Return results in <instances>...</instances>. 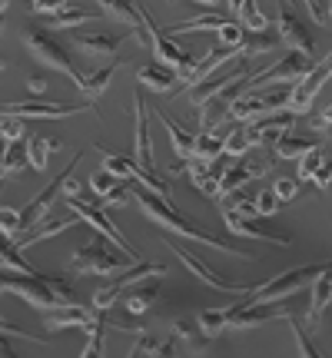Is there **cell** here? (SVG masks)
<instances>
[{
  "instance_id": "35",
  "label": "cell",
  "mask_w": 332,
  "mask_h": 358,
  "mask_svg": "<svg viewBox=\"0 0 332 358\" xmlns=\"http://www.w3.org/2000/svg\"><path fill=\"white\" fill-rule=\"evenodd\" d=\"M326 159H329V156H326V150H322L319 143H316V146H312V150H309V153L303 156V159H299L296 179H299V182H312V179H316V173L322 169V163H326Z\"/></svg>"
},
{
  "instance_id": "22",
  "label": "cell",
  "mask_w": 332,
  "mask_h": 358,
  "mask_svg": "<svg viewBox=\"0 0 332 358\" xmlns=\"http://www.w3.org/2000/svg\"><path fill=\"white\" fill-rule=\"evenodd\" d=\"M233 17H226V13H219L216 7H206L203 13H196V17H190V20H179V24L166 27V37H179V34H203V30H213V34H219V27L230 24Z\"/></svg>"
},
{
  "instance_id": "6",
  "label": "cell",
  "mask_w": 332,
  "mask_h": 358,
  "mask_svg": "<svg viewBox=\"0 0 332 358\" xmlns=\"http://www.w3.org/2000/svg\"><path fill=\"white\" fill-rule=\"evenodd\" d=\"M127 262H133V259L113 252V249L103 245L100 239L83 243L80 249H74V256H70V268H74L77 275H113V272H123ZM133 266H137V262H133Z\"/></svg>"
},
{
  "instance_id": "55",
  "label": "cell",
  "mask_w": 332,
  "mask_h": 358,
  "mask_svg": "<svg viewBox=\"0 0 332 358\" xmlns=\"http://www.w3.org/2000/svg\"><path fill=\"white\" fill-rule=\"evenodd\" d=\"M27 90H30V93H34V96H43V93H47V77H40V73H34V77H27Z\"/></svg>"
},
{
  "instance_id": "52",
  "label": "cell",
  "mask_w": 332,
  "mask_h": 358,
  "mask_svg": "<svg viewBox=\"0 0 332 358\" xmlns=\"http://www.w3.org/2000/svg\"><path fill=\"white\" fill-rule=\"evenodd\" d=\"M64 7H67L64 0H34V3H30V10L34 13H47V17H57Z\"/></svg>"
},
{
  "instance_id": "8",
  "label": "cell",
  "mask_w": 332,
  "mask_h": 358,
  "mask_svg": "<svg viewBox=\"0 0 332 358\" xmlns=\"http://www.w3.org/2000/svg\"><path fill=\"white\" fill-rule=\"evenodd\" d=\"M276 24V37L279 47H286L289 53H303L309 60H316V43H312V30L303 17H296L293 7H279V17L272 20Z\"/></svg>"
},
{
  "instance_id": "46",
  "label": "cell",
  "mask_w": 332,
  "mask_h": 358,
  "mask_svg": "<svg viewBox=\"0 0 332 358\" xmlns=\"http://www.w3.org/2000/svg\"><path fill=\"white\" fill-rule=\"evenodd\" d=\"M272 192L279 196V203H293L296 196H299V179L296 176H276L272 179Z\"/></svg>"
},
{
  "instance_id": "42",
  "label": "cell",
  "mask_w": 332,
  "mask_h": 358,
  "mask_svg": "<svg viewBox=\"0 0 332 358\" xmlns=\"http://www.w3.org/2000/svg\"><path fill=\"white\" fill-rule=\"evenodd\" d=\"M219 209H230V213H236V216L256 219L253 196H246V192H233V196H223V199H219Z\"/></svg>"
},
{
  "instance_id": "19",
  "label": "cell",
  "mask_w": 332,
  "mask_h": 358,
  "mask_svg": "<svg viewBox=\"0 0 332 358\" xmlns=\"http://www.w3.org/2000/svg\"><path fill=\"white\" fill-rule=\"evenodd\" d=\"M137 80H140V87L150 90L153 96H170V93L179 87V73L170 70V66H163V64L140 66V70H137Z\"/></svg>"
},
{
  "instance_id": "30",
  "label": "cell",
  "mask_w": 332,
  "mask_h": 358,
  "mask_svg": "<svg viewBox=\"0 0 332 358\" xmlns=\"http://www.w3.org/2000/svg\"><path fill=\"white\" fill-rule=\"evenodd\" d=\"M223 153H226V136H219L216 129H200L196 133V153H193V159L213 166V159Z\"/></svg>"
},
{
  "instance_id": "16",
  "label": "cell",
  "mask_w": 332,
  "mask_h": 358,
  "mask_svg": "<svg viewBox=\"0 0 332 358\" xmlns=\"http://www.w3.org/2000/svg\"><path fill=\"white\" fill-rule=\"evenodd\" d=\"M329 306H332V266L309 285V306H306V315H303V329L309 335H316L322 329V315H326Z\"/></svg>"
},
{
  "instance_id": "48",
  "label": "cell",
  "mask_w": 332,
  "mask_h": 358,
  "mask_svg": "<svg viewBox=\"0 0 332 358\" xmlns=\"http://www.w3.org/2000/svg\"><path fill=\"white\" fill-rule=\"evenodd\" d=\"M177 338L173 335H163V338H153L150 342V352H146V358H177Z\"/></svg>"
},
{
  "instance_id": "15",
  "label": "cell",
  "mask_w": 332,
  "mask_h": 358,
  "mask_svg": "<svg viewBox=\"0 0 332 358\" xmlns=\"http://www.w3.org/2000/svg\"><path fill=\"white\" fill-rule=\"evenodd\" d=\"M272 166H276V156H266V159H240V163L226 166L223 169V196L243 192L246 182H253V179L272 173ZM223 196H219V199H223Z\"/></svg>"
},
{
  "instance_id": "21",
  "label": "cell",
  "mask_w": 332,
  "mask_h": 358,
  "mask_svg": "<svg viewBox=\"0 0 332 358\" xmlns=\"http://www.w3.org/2000/svg\"><path fill=\"white\" fill-rule=\"evenodd\" d=\"M226 10H230V17L236 24L243 27V30H249V34H256V37L266 34L269 27H272V20L259 10V3H253V0H230Z\"/></svg>"
},
{
  "instance_id": "17",
  "label": "cell",
  "mask_w": 332,
  "mask_h": 358,
  "mask_svg": "<svg viewBox=\"0 0 332 358\" xmlns=\"http://www.w3.org/2000/svg\"><path fill=\"white\" fill-rule=\"evenodd\" d=\"M150 47H153L156 60H160L163 66H170V70H177L179 77H183V73H190L193 66H196L193 53L186 50V47H179L173 37H166L160 27H156V34H153V40H150Z\"/></svg>"
},
{
  "instance_id": "32",
  "label": "cell",
  "mask_w": 332,
  "mask_h": 358,
  "mask_svg": "<svg viewBox=\"0 0 332 358\" xmlns=\"http://www.w3.org/2000/svg\"><path fill=\"white\" fill-rule=\"evenodd\" d=\"M166 275V266H160V262H137V266L133 268H127V272H123V275H120V285H123V292H127V289H133V285H143V282H153V279H163Z\"/></svg>"
},
{
  "instance_id": "53",
  "label": "cell",
  "mask_w": 332,
  "mask_h": 358,
  "mask_svg": "<svg viewBox=\"0 0 332 358\" xmlns=\"http://www.w3.org/2000/svg\"><path fill=\"white\" fill-rule=\"evenodd\" d=\"M312 186H316V189H322V192L332 186V159H326V163H322V169L316 173V179H312Z\"/></svg>"
},
{
  "instance_id": "14",
  "label": "cell",
  "mask_w": 332,
  "mask_h": 358,
  "mask_svg": "<svg viewBox=\"0 0 332 358\" xmlns=\"http://www.w3.org/2000/svg\"><path fill=\"white\" fill-rule=\"evenodd\" d=\"M133 159L140 163L146 173H153V140H150V110L140 93L133 96Z\"/></svg>"
},
{
  "instance_id": "38",
  "label": "cell",
  "mask_w": 332,
  "mask_h": 358,
  "mask_svg": "<svg viewBox=\"0 0 332 358\" xmlns=\"http://www.w3.org/2000/svg\"><path fill=\"white\" fill-rule=\"evenodd\" d=\"M196 325L206 338H216V335L226 332V308H206L196 315Z\"/></svg>"
},
{
  "instance_id": "28",
  "label": "cell",
  "mask_w": 332,
  "mask_h": 358,
  "mask_svg": "<svg viewBox=\"0 0 332 358\" xmlns=\"http://www.w3.org/2000/svg\"><path fill=\"white\" fill-rule=\"evenodd\" d=\"M170 329H173V338H177L179 345L190 352V355H203L206 348H209V338L200 332L196 319H173V325H170Z\"/></svg>"
},
{
  "instance_id": "36",
  "label": "cell",
  "mask_w": 332,
  "mask_h": 358,
  "mask_svg": "<svg viewBox=\"0 0 332 358\" xmlns=\"http://www.w3.org/2000/svg\"><path fill=\"white\" fill-rule=\"evenodd\" d=\"M123 186H120V179L113 176V173H106V169H97V173H90V192L100 199V203H106L113 192H120Z\"/></svg>"
},
{
  "instance_id": "43",
  "label": "cell",
  "mask_w": 332,
  "mask_h": 358,
  "mask_svg": "<svg viewBox=\"0 0 332 358\" xmlns=\"http://www.w3.org/2000/svg\"><path fill=\"white\" fill-rule=\"evenodd\" d=\"M286 325H289V332H293V342H296V348H299V355L303 358H326L319 348L312 345V338H309L306 329H303V325H296V319H286Z\"/></svg>"
},
{
  "instance_id": "51",
  "label": "cell",
  "mask_w": 332,
  "mask_h": 358,
  "mask_svg": "<svg viewBox=\"0 0 332 358\" xmlns=\"http://www.w3.org/2000/svg\"><path fill=\"white\" fill-rule=\"evenodd\" d=\"M80 358H103V325L87 332V345L80 352Z\"/></svg>"
},
{
  "instance_id": "2",
  "label": "cell",
  "mask_w": 332,
  "mask_h": 358,
  "mask_svg": "<svg viewBox=\"0 0 332 358\" xmlns=\"http://www.w3.org/2000/svg\"><path fill=\"white\" fill-rule=\"evenodd\" d=\"M0 289L7 295H20L27 306L34 308H43V312H50V308H60V306H70L74 302V289H70V282L57 279V275H40V279H11V275H4L0 282Z\"/></svg>"
},
{
  "instance_id": "20",
  "label": "cell",
  "mask_w": 332,
  "mask_h": 358,
  "mask_svg": "<svg viewBox=\"0 0 332 358\" xmlns=\"http://www.w3.org/2000/svg\"><path fill=\"white\" fill-rule=\"evenodd\" d=\"M60 192H64V176H57L50 186H47V189H40L37 196H34V199L24 206V232L34 229V226H40V222L47 219V213H50L53 199H57Z\"/></svg>"
},
{
  "instance_id": "31",
  "label": "cell",
  "mask_w": 332,
  "mask_h": 358,
  "mask_svg": "<svg viewBox=\"0 0 332 358\" xmlns=\"http://www.w3.org/2000/svg\"><path fill=\"white\" fill-rule=\"evenodd\" d=\"M90 20H93V10L77 7V3H67L57 17H47V30H74V27H83Z\"/></svg>"
},
{
  "instance_id": "33",
  "label": "cell",
  "mask_w": 332,
  "mask_h": 358,
  "mask_svg": "<svg viewBox=\"0 0 332 358\" xmlns=\"http://www.w3.org/2000/svg\"><path fill=\"white\" fill-rule=\"evenodd\" d=\"M27 166H30L27 146H20V143H7V150H4V163H0V176L13 179V176H20Z\"/></svg>"
},
{
  "instance_id": "54",
  "label": "cell",
  "mask_w": 332,
  "mask_h": 358,
  "mask_svg": "<svg viewBox=\"0 0 332 358\" xmlns=\"http://www.w3.org/2000/svg\"><path fill=\"white\" fill-rule=\"evenodd\" d=\"M309 127L316 129V133H326V129H332V103L326 106V110H322L319 116H312V123H309Z\"/></svg>"
},
{
  "instance_id": "18",
  "label": "cell",
  "mask_w": 332,
  "mask_h": 358,
  "mask_svg": "<svg viewBox=\"0 0 332 358\" xmlns=\"http://www.w3.org/2000/svg\"><path fill=\"white\" fill-rule=\"evenodd\" d=\"M150 113H153L156 120L163 123L166 136H170V146H173V153H177L179 159H186V163H190L193 153H196V133H190V129H183V127L177 123V120H173V116H166L163 110H160V106H153Z\"/></svg>"
},
{
  "instance_id": "3",
  "label": "cell",
  "mask_w": 332,
  "mask_h": 358,
  "mask_svg": "<svg viewBox=\"0 0 332 358\" xmlns=\"http://www.w3.org/2000/svg\"><path fill=\"white\" fill-rule=\"evenodd\" d=\"M329 266H332V259L329 262H316V266H299V268H289V272H279V275H272V279L253 285V292H249L246 302H256V306H279V302H286L289 295L309 289Z\"/></svg>"
},
{
  "instance_id": "45",
  "label": "cell",
  "mask_w": 332,
  "mask_h": 358,
  "mask_svg": "<svg viewBox=\"0 0 332 358\" xmlns=\"http://www.w3.org/2000/svg\"><path fill=\"white\" fill-rule=\"evenodd\" d=\"M249 150H253V146H249V140H246V127H236V129L226 133V156H233V159L240 163Z\"/></svg>"
},
{
  "instance_id": "40",
  "label": "cell",
  "mask_w": 332,
  "mask_h": 358,
  "mask_svg": "<svg viewBox=\"0 0 332 358\" xmlns=\"http://www.w3.org/2000/svg\"><path fill=\"white\" fill-rule=\"evenodd\" d=\"M120 299H123V285H120V282H106V285H100V289L93 292V299H90V302H93V308L103 315V312H110Z\"/></svg>"
},
{
  "instance_id": "49",
  "label": "cell",
  "mask_w": 332,
  "mask_h": 358,
  "mask_svg": "<svg viewBox=\"0 0 332 358\" xmlns=\"http://www.w3.org/2000/svg\"><path fill=\"white\" fill-rule=\"evenodd\" d=\"M0 133H4V140L7 143H20L24 140V120H20V116H4Z\"/></svg>"
},
{
  "instance_id": "57",
  "label": "cell",
  "mask_w": 332,
  "mask_h": 358,
  "mask_svg": "<svg viewBox=\"0 0 332 358\" xmlns=\"http://www.w3.org/2000/svg\"><path fill=\"white\" fill-rule=\"evenodd\" d=\"M322 136H326V140H332V129H326V133H322Z\"/></svg>"
},
{
  "instance_id": "50",
  "label": "cell",
  "mask_w": 332,
  "mask_h": 358,
  "mask_svg": "<svg viewBox=\"0 0 332 358\" xmlns=\"http://www.w3.org/2000/svg\"><path fill=\"white\" fill-rule=\"evenodd\" d=\"M306 10H309V17H312V24H319V27H329V24H332V3H322V0H309Z\"/></svg>"
},
{
  "instance_id": "7",
  "label": "cell",
  "mask_w": 332,
  "mask_h": 358,
  "mask_svg": "<svg viewBox=\"0 0 332 358\" xmlns=\"http://www.w3.org/2000/svg\"><path fill=\"white\" fill-rule=\"evenodd\" d=\"M77 113H100L97 103H57L43 100V96H30V100L4 103V116H20V120H67Z\"/></svg>"
},
{
  "instance_id": "39",
  "label": "cell",
  "mask_w": 332,
  "mask_h": 358,
  "mask_svg": "<svg viewBox=\"0 0 332 358\" xmlns=\"http://www.w3.org/2000/svg\"><path fill=\"white\" fill-rule=\"evenodd\" d=\"M0 262H4V272H7V275H11V272H20L24 279H40V275H43L40 268H34L30 262H24V256H20L11 243H7V249H4V259H0Z\"/></svg>"
},
{
  "instance_id": "41",
  "label": "cell",
  "mask_w": 332,
  "mask_h": 358,
  "mask_svg": "<svg viewBox=\"0 0 332 358\" xmlns=\"http://www.w3.org/2000/svg\"><path fill=\"white\" fill-rule=\"evenodd\" d=\"M216 40H219V47H226V50H240V53H243V47H246V30L236 24V20H230V24L219 27Z\"/></svg>"
},
{
  "instance_id": "5",
  "label": "cell",
  "mask_w": 332,
  "mask_h": 358,
  "mask_svg": "<svg viewBox=\"0 0 332 358\" xmlns=\"http://www.w3.org/2000/svg\"><path fill=\"white\" fill-rule=\"evenodd\" d=\"M67 206H70V213L80 219V222H87L90 229L100 232V239H106V243H113L120 252H127L133 262H143L140 249L130 243L123 232L116 229V222L110 216H106V206L103 203H90V199H83V196H77V199H67Z\"/></svg>"
},
{
  "instance_id": "47",
  "label": "cell",
  "mask_w": 332,
  "mask_h": 358,
  "mask_svg": "<svg viewBox=\"0 0 332 358\" xmlns=\"http://www.w3.org/2000/svg\"><path fill=\"white\" fill-rule=\"evenodd\" d=\"M279 47V37H256L253 43L243 47V60H253V57H263V53H272Z\"/></svg>"
},
{
  "instance_id": "44",
  "label": "cell",
  "mask_w": 332,
  "mask_h": 358,
  "mask_svg": "<svg viewBox=\"0 0 332 358\" xmlns=\"http://www.w3.org/2000/svg\"><path fill=\"white\" fill-rule=\"evenodd\" d=\"M253 206H256V216H276V213L282 209L279 196L272 192V186H269V189H256Z\"/></svg>"
},
{
  "instance_id": "56",
  "label": "cell",
  "mask_w": 332,
  "mask_h": 358,
  "mask_svg": "<svg viewBox=\"0 0 332 358\" xmlns=\"http://www.w3.org/2000/svg\"><path fill=\"white\" fill-rule=\"evenodd\" d=\"M0 358H20V355H17V352L11 348V342H7V338L0 342Z\"/></svg>"
},
{
  "instance_id": "12",
  "label": "cell",
  "mask_w": 332,
  "mask_h": 358,
  "mask_svg": "<svg viewBox=\"0 0 332 358\" xmlns=\"http://www.w3.org/2000/svg\"><path fill=\"white\" fill-rule=\"evenodd\" d=\"M40 322H43L47 332H64V329H83V332H93V329H100L103 325L97 308H83V306H77V302L43 312Z\"/></svg>"
},
{
  "instance_id": "1",
  "label": "cell",
  "mask_w": 332,
  "mask_h": 358,
  "mask_svg": "<svg viewBox=\"0 0 332 358\" xmlns=\"http://www.w3.org/2000/svg\"><path fill=\"white\" fill-rule=\"evenodd\" d=\"M133 203L140 206V213L153 222L156 229L173 232V236H179V239H190V243H200V245H206V249L219 252V256L246 259V262H253V259H256L253 252H243V249H236L233 243H226V239L213 236L209 229H203V226H200V222H193L186 213H177V209L166 203V199L153 196V192H146L143 186H137V189H133Z\"/></svg>"
},
{
  "instance_id": "27",
  "label": "cell",
  "mask_w": 332,
  "mask_h": 358,
  "mask_svg": "<svg viewBox=\"0 0 332 358\" xmlns=\"http://www.w3.org/2000/svg\"><path fill=\"white\" fill-rule=\"evenodd\" d=\"M116 66H120V60L100 66V70H93V73H83L77 90L87 96V103H97V106H100V96L110 90V83H113V77H116Z\"/></svg>"
},
{
  "instance_id": "26",
  "label": "cell",
  "mask_w": 332,
  "mask_h": 358,
  "mask_svg": "<svg viewBox=\"0 0 332 358\" xmlns=\"http://www.w3.org/2000/svg\"><path fill=\"white\" fill-rule=\"evenodd\" d=\"M160 292H163L160 282H143V285H133V289L123 292L120 306H123V312H130V315H143V312H150V308L156 306Z\"/></svg>"
},
{
  "instance_id": "13",
  "label": "cell",
  "mask_w": 332,
  "mask_h": 358,
  "mask_svg": "<svg viewBox=\"0 0 332 358\" xmlns=\"http://www.w3.org/2000/svg\"><path fill=\"white\" fill-rule=\"evenodd\" d=\"M299 116L293 113H279V116H269V120H256V123H246V140L253 150H276V143L282 136H289L296 127Z\"/></svg>"
},
{
  "instance_id": "25",
  "label": "cell",
  "mask_w": 332,
  "mask_h": 358,
  "mask_svg": "<svg viewBox=\"0 0 332 358\" xmlns=\"http://www.w3.org/2000/svg\"><path fill=\"white\" fill-rule=\"evenodd\" d=\"M77 222L80 219L74 216V219H43L40 226H34L30 232H24L17 243H11L17 252H24V249H30V245H37V243H43V239H53V236H60V232H67V229H77Z\"/></svg>"
},
{
  "instance_id": "23",
  "label": "cell",
  "mask_w": 332,
  "mask_h": 358,
  "mask_svg": "<svg viewBox=\"0 0 332 358\" xmlns=\"http://www.w3.org/2000/svg\"><path fill=\"white\" fill-rule=\"evenodd\" d=\"M186 176L196 186V192H203L206 199H219L223 196V173L209 166V163H200V159H190L186 163Z\"/></svg>"
},
{
  "instance_id": "10",
  "label": "cell",
  "mask_w": 332,
  "mask_h": 358,
  "mask_svg": "<svg viewBox=\"0 0 332 358\" xmlns=\"http://www.w3.org/2000/svg\"><path fill=\"white\" fill-rule=\"evenodd\" d=\"M160 243H163L166 249L173 252V256H179V262H183V266L190 268V272H193V275H196V279H200V282H206L209 289H216V292H230V295H249V292H253V289H249L246 282H230V279H223V275H219L216 268H209V266H206V262H200V259L193 256V252H186L183 245L170 243L166 236H163V239H160Z\"/></svg>"
},
{
  "instance_id": "9",
  "label": "cell",
  "mask_w": 332,
  "mask_h": 358,
  "mask_svg": "<svg viewBox=\"0 0 332 358\" xmlns=\"http://www.w3.org/2000/svg\"><path fill=\"white\" fill-rule=\"evenodd\" d=\"M332 80V50L322 57V60H316V66L309 70L306 77L299 80L293 87V100H289V113L293 116H303L312 110V100L319 96V90L326 87Z\"/></svg>"
},
{
  "instance_id": "34",
  "label": "cell",
  "mask_w": 332,
  "mask_h": 358,
  "mask_svg": "<svg viewBox=\"0 0 332 358\" xmlns=\"http://www.w3.org/2000/svg\"><path fill=\"white\" fill-rule=\"evenodd\" d=\"M316 143L309 140V136H299V133H289V136H282L279 143H276V150H272V156L276 159H303V156L312 150Z\"/></svg>"
},
{
  "instance_id": "11",
  "label": "cell",
  "mask_w": 332,
  "mask_h": 358,
  "mask_svg": "<svg viewBox=\"0 0 332 358\" xmlns=\"http://www.w3.org/2000/svg\"><path fill=\"white\" fill-rule=\"evenodd\" d=\"M276 319H293L289 308L279 306H256V302H240V306L226 308V332H246L256 325H266Z\"/></svg>"
},
{
  "instance_id": "29",
  "label": "cell",
  "mask_w": 332,
  "mask_h": 358,
  "mask_svg": "<svg viewBox=\"0 0 332 358\" xmlns=\"http://www.w3.org/2000/svg\"><path fill=\"white\" fill-rule=\"evenodd\" d=\"M27 146V156H30V169L34 173H47V166H50V156L64 146V143L57 140V136H30V140H24Z\"/></svg>"
},
{
  "instance_id": "37",
  "label": "cell",
  "mask_w": 332,
  "mask_h": 358,
  "mask_svg": "<svg viewBox=\"0 0 332 358\" xmlns=\"http://www.w3.org/2000/svg\"><path fill=\"white\" fill-rule=\"evenodd\" d=\"M0 229H4V239H7V243H17V239L24 236V209L4 206V209H0Z\"/></svg>"
},
{
  "instance_id": "24",
  "label": "cell",
  "mask_w": 332,
  "mask_h": 358,
  "mask_svg": "<svg viewBox=\"0 0 332 358\" xmlns=\"http://www.w3.org/2000/svg\"><path fill=\"white\" fill-rule=\"evenodd\" d=\"M120 43H127V37H113V34H74V47L87 57H116Z\"/></svg>"
},
{
  "instance_id": "4",
  "label": "cell",
  "mask_w": 332,
  "mask_h": 358,
  "mask_svg": "<svg viewBox=\"0 0 332 358\" xmlns=\"http://www.w3.org/2000/svg\"><path fill=\"white\" fill-rule=\"evenodd\" d=\"M20 43H24L27 50H30V57H34L40 66L64 73L67 80H74V87H80L83 73H80L77 66H74V57L67 53V47L57 37H53L47 27H24V30H20Z\"/></svg>"
}]
</instances>
